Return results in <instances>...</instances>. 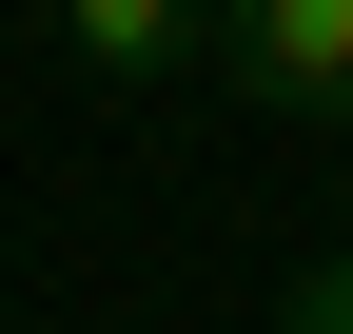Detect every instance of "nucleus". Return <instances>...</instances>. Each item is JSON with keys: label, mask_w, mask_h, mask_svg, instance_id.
Returning <instances> with one entry per match:
<instances>
[{"label": "nucleus", "mask_w": 353, "mask_h": 334, "mask_svg": "<svg viewBox=\"0 0 353 334\" xmlns=\"http://www.w3.org/2000/svg\"><path fill=\"white\" fill-rule=\"evenodd\" d=\"M216 79L255 118H353V0H216Z\"/></svg>", "instance_id": "obj_1"}, {"label": "nucleus", "mask_w": 353, "mask_h": 334, "mask_svg": "<svg viewBox=\"0 0 353 334\" xmlns=\"http://www.w3.org/2000/svg\"><path fill=\"white\" fill-rule=\"evenodd\" d=\"M59 59L99 79V99H138V79H216V0H59Z\"/></svg>", "instance_id": "obj_2"}, {"label": "nucleus", "mask_w": 353, "mask_h": 334, "mask_svg": "<svg viewBox=\"0 0 353 334\" xmlns=\"http://www.w3.org/2000/svg\"><path fill=\"white\" fill-rule=\"evenodd\" d=\"M275 334H353V256H334V275H294V315H275Z\"/></svg>", "instance_id": "obj_3"}]
</instances>
